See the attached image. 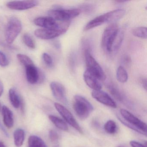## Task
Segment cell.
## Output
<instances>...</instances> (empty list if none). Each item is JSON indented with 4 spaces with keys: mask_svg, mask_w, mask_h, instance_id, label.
I'll return each instance as SVG.
<instances>
[{
    "mask_svg": "<svg viewBox=\"0 0 147 147\" xmlns=\"http://www.w3.org/2000/svg\"><path fill=\"white\" fill-rule=\"evenodd\" d=\"M120 113L123 119L118 117L125 125L137 132L147 136V125L134 115L125 109L120 110Z\"/></svg>",
    "mask_w": 147,
    "mask_h": 147,
    "instance_id": "1",
    "label": "cell"
},
{
    "mask_svg": "<svg viewBox=\"0 0 147 147\" xmlns=\"http://www.w3.org/2000/svg\"><path fill=\"white\" fill-rule=\"evenodd\" d=\"M119 30L118 26L115 23L111 24L105 29L101 38V46L106 53L111 54L113 46Z\"/></svg>",
    "mask_w": 147,
    "mask_h": 147,
    "instance_id": "2",
    "label": "cell"
},
{
    "mask_svg": "<svg viewBox=\"0 0 147 147\" xmlns=\"http://www.w3.org/2000/svg\"><path fill=\"white\" fill-rule=\"evenodd\" d=\"M73 107L77 116L82 119L87 118L94 109L93 107L88 100L79 95L75 96Z\"/></svg>",
    "mask_w": 147,
    "mask_h": 147,
    "instance_id": "3",
    "label": "cell"
},
{
    "mask_svg": "<svg viewBox=\"0 0 147 147\" xmlns=\"http://www.w3.org/2000/svg\"><path fill=\"white\" fill-rule=\"evenodd\" d=\"M69 21L64 22L61 26L57 29H39L35 31V36L42 39L49 40L59 37L67 32L69 26Z\"/></svg>",
    "mask_w": 147,
    "mask_h": 147,
    "instance_id": "4",
    "label": "cell"
},
{
    "mask_svg": "<svg viewBox=\"0 0 147 147\" xmlns=\"http://www.w3.org/2000/svg\"><path fill=\"white\" fill-rule=\"evenodd\" d=\"M22 30V24L18 18H11L6 27L5 38L6 42L9 44L12 43L17 38Z\"/></svg>",
    "mask_w": 147,
    "mask_h": 147,
    "instance_id": "5",
    "label": "cell"
},
{
    "mask_svg": "<svg viewBox=\"0 0 147 147\" xmlns=\"http://www.w3.org/2000/svg\"><path fill=\"white\" fill-rule=\"evenodd\" d=\"M80 11L78 9H63L56 8L48 12L49 17L56 21L66 22L80 15Z\"/></svg>",
    "mask_w": 147,
    "mask_h": 147,
    "instance_id": "6",
    "label": "cell"
},
{
    "mask_svg": "<svg viewBox=\"0 0 147 147\" xmlns=\"http://www.w3.org/2000/svg\"><path fill=\"white\" fill-rule=\"evenodd\" d=\"M85 60L87 69L94 75L99 80H105L106 77L104 70L88 50H86L85 51Z\"/></svg>",
    "mask_w": 147,
    "mask_h": 147,
    "instance_id": "7",
    "label": "cell"
},
{
    "mask_svg": "<svg viewBox=\"0 0 147 147\" xmlns=\"http://www.w3.org/2000/svg\"><path fill=\"white\" fill-rule=\"evenodd\" d=\"M55 107L60 115L70 125L80 133H82V129L80 126L71 113L67 108L58 103H55Z\"/></svg>",
    "mask_w": 147,
    "mask_h": 147,
    "instance_id": "8",
    "label": "cell"
},
{
    "mask_svg": "<svg viewBox=\"0 0 147 147\" xmlns=\"http://www.w3.org/2000/svg\"><path fill=\"white\" fill-rule=\"evenodd\" d=\"M26 76L28 82L31 84L42 82L44 79L43 74L34 65L26 67Z\"/></svg>",
    "mask_w": 147,
    "mask_h": 147,
    "instance_id": "9",
    "label": "cell"
},
{
    "mask_svg": "<svg viewBox=\"0 0 147 147\" xmlns=\"http://www.w3.org/2000/svg\"><path fill=\"white\" fill-rule=\"evenodd\" d=\"M92 95L94 98L100 103L110 107L112 108H116L117 104L108 94L101 90H93Z\"/></svg>",
    "mask_w": 147,
    "mask_h": 147,
    "instance_id": "10",
    "label": "cell"
},
{
    "mask_svg": "<svg viewBox=\"0 0 147 147\" xmlns=\"http://www.w3.org/2000/svg\"><path fill=\"white\" fill-rule=\"evenodd\" d=\"M38 4V2L36 1H17L8 2L7 6L11 10L22 11L33 8Z\"/></svg>",
    "mask_w": 147,
    "mask_h": 147,
    "instance_id": "11",
    "label": "cell"
},
{
    "mask_svg": "<svg viewBox=\"0 0 147 147\" xmlns=\"http://www.w3.org/2000/svg\"><path fill=\"white\" fill-rule=\"evenodd\" d=\"M51 88L55 98L64 104L67 102L64 86L59 82H53L50 84Z\"/></svg>",
    "mask_w": 147,
    "mask_h": 147,
    "instance_id": "12",
    "label": "cell"
},
{
    "mask_svg": "<svg viewBox=\"0 0 147 147\" xmlns=\"http://www.w3.org/2000/svg\"><path fill=\"white\" fill-rule=\"evenodd\" d=\"M34 22L36 25L44 29H57L61 26L55 20L50 17L36 18Z\"/></svg>",
    "mask_w": 147,
    "mask_h": 147,
    "instance_id": "13",
    "label": "cell"
},
{
    "mask_svg": "<svg viewBox=\"0 0 147 147\" xmlns=\"http://www.w3.org/2000/svg\"><path fill=\"white\" fill-rule=\"evenodd\" d=\"M83 79L86 85L93 90H101L102 86L99 80L88 69L84 72Z\"/></svg>",
    "mask_w": 147,
    "mask_h": 147,
    "instance_id": "14",
    "label": "cell"
},
{
    "mask_svg": "<svg viewBox=\"0 0 147 147\" xmlns=\"http://www.w3.org/2000/svg\"><path fill=\"white\" fill-rule=\"evenodd\" d=\"M105 14L107 23H112L118 21L124 16L125 11L122 9H117L108 12Z\"/></svg>",
    "mask_w": 147,
    "mask_h": 147,
    "instance_id": "15",
    "label": "cell"
},
{
    "mask_svg": "<svg viewBox=\"0 0 147 147\" xmlns=\"http://www.w3.org/2000/svg\"><path fill=\"white\" fill-rule=\"evenodd\" d=\"M3 121L5 125L8 128H11L13 126L14 124L13 113L9 108L4 106L2 108Z\"/></svg>",
    "mask_w": 147,
    "mask_h": 147,
    "instance_id": "16",
    "label": "cell"
},
{
    "mask_svg": "<svg viewBox=\"0 0 147 147\" xmlns=\"http://www.w3.org/2000/svg\"><path fill=\"white\" fill-rule=\"evenodd\" d=\"M105 23H106L105 15L104 14L100 15L89 21L84 27V30H89L100 26Z\"/></svg>",
    "mask_w": 147,
    "mask_h": 147,
    "instance_id": "17",
    "label": "cell"
},
{
    "mask_svg": "<svg viewBox=\"0 0 147 147\" xmlns=\"http://www.w3.org/2000/svg\"><path fill=\"white\" fill-rule=\"evenodd\" d=\"M9 98L12 105L13 107L18 108L22 104V100L16 90L11 88L9 92Z\"/></svg>",
    "mask_w": 147,
    "mask_h": 147,
    "instance_id": "18",
    "label": "cell"
},
{
    "mask_svg": "<svg viewBox=\"0 0 147 147\" xmlns=\"http://www.w3.org/2000/svg\"><path fill=\"white\" fill-rule=\"evenodd\" d=\"M14 144L17 147L23 145L25 140V131L23 129H17L13 133Z\"/></svg>",
    "mask_w": 147,
    "mask_h": 147,
    "instance_id": "19",
    "label": "cell"
},
{
    "mask_svg": "<svg viewBox=\"0 0 147 147\" xmlns=\"http://www.w3.org/2000/svg\"><path fill=\"white\" fill-rule=\"evenodd\" d=\"M28 147H47L44 141L39 137L31 136L28 139Z\"/></svg>",
    "mask_w": 147,
    "mask_h": 147,
    "instance_id": "20",
    "label": "cell"
},
{
    "mask_svg": "<svg viewBox=\"0 0 147 147\" xmlns=\"http://www.w3.org/2000/svg\"><path fill=\"white\" fill-rule=\"evenodd\" d=\"M49 118L53 123L60 129L65 131L68 130V127L66 123L58 117L54 115H50L49 116Z\"/></svg>",
    "mask_w": 147,
    "mask_h": 147,
    "instance_id": "21",
    "label": "cell"
},
{
    "mask_svg": "<svg viewBox=\"0 0 147 147\" xmlns=\"http://www.w3.org/2000/svg\"><path fill=\"white\" fill-rule=\"evenodd\" d=\"M117 78L118 81L121 83H125L128 79L127 71L123 66H119L117 70Z\"/></svg>",
    "mask_w": 147,
    "mask_h": 147,
    "instance_id": "22",
    "label": "cell"
},
{
    "mask_svg": "<svg viewBox=\"0 0 147 147\" xmlns=\"http://www.w3.org/2000/svg\"><path fill=\"white\" fill-rule=\"evenodd\" d=\"M107 87L112 95L119 101H122L123 100V95L118 88L112 83H108Z\"/></svg>",
    "mask_w": 147,
    "mask_h": 147,
    "instance_id": "23",
    "label": "cell"
},
{
    "mask_svg": "<svg viewBox=\"0 0 147 147\" xmlns=\"http://www.w3.org/2000/svg\"><path fill=\"white\" fill-rule=\"evenodd\" d=\"M133 36L139 38L146 39L147 37V30L146 27H138L135 28L132 31Z\"/></svg>",
    "mask_w": 147,
    "mask_h": 147,
    "instance_id": "24",
    "label": "cell"
},
{
    "mask_svg": "<svg viewBox=\"0 0 147 147\" xmlns=\"http://www.w3.org/2000/svg\"><path fill=\"white\" fill-rule=\"evenodd\" d=\"M104 129L107 133L110 134H114L117 131V124L113 120H108L105 124Z\"/></svg>",
    "mask_w": 147,
    "mask_h": 147,
    "instance_id": "25",
    "label": "cell"
},
{
    "mask_svg": "<svg viewBox=\"0 0 147 147\" xmlns=\"http://www.w3.org/2000/svg\"><path fill=\"white\" fill-rule=\"evenodd\" d=\"M17 58L18 59L19 61L24 65L26 68L29 66L34 65L32 60L26 55L20 54H18L17 55Z\"/></svg>",
    "mask_w": 147,
    "mask_h": 147,
    "instance_id": "26",
    "label": "cell"
},
{
    "mask_svg": "<svg viewBox=\"0 0 147 147\" xmlns=\"http://www.w3.org/2000/svg\"><path fill=\"white\" fill-rule=\"evenodd\" d=\"M23 41L26 45L32 49H34L36 47L35 42L32 38L28 34H25L23 36Z\"/></svg>",
    "mask_w": 147,
    "mask_h": 147,
    "instance_id": "27",
    "label": "cell"
},
{
    "mask_svg": "<svg viewBox=\"0 0 147 147\" xmlns=\"http://www.w3.org/2000/svg\"><path fill=\"white\" fill-rule=\"evenodd\" d=\"M9 62L5 54L0 51V66L5 67L8 66Z\"/></svg>",
    "mask_w": 147,
    "mask_h": 147,
    "instance_id": "28",
    "label": "cell"
},
{
    "mask_svg": "<svg viewBox=\"0 0 147 147\" xmlns=\"http://www.w3.org/2000/svg\"><path fill=\"white\" fill-rule=\"evenodd\" d=\"M42 57L44 61L48 67H52L53 63V60L49 55L47 53H44L43 54Z\"/></svg>",
    "mask_w": 147,
    "mask_h": 147,
    "instance_id": "29",
    "label": "cell"
},
{
    "mask_svg": "<svg viewBox=\"0 0 147 147\" xmlns=\"http://www.w3.org/2000/svg\"><path fill=\"white\" fill-rule=\"evenodd\" d=\"M50 139L52 142H57L59 139V136L56 131L51 130L49 132Z\"/></svg>",
    "mask_w": 147,
    "mask_h": 147,
    "instance_id": "30",
    "label": "cell"
},
{
    "mask_svg": "<svg viewBox=\"0 0 147 147\" xmlns=\"http://www.w3.org/2000/svg\"><path fill=\"white\" fill-rule=\"evenodd\" d=\"M130 144L131 147H146L143 144L135 141H131L130 142Z\"/></svg>",
    "mask_w": 147,
    "mask_h": 147,
    "instance_id": "31",
    "label": "cell"
},
{
    "mask_svg": "<svg viewBox=\"0 0 147 147\" xmlns=\"http://www.w3.org/2000/svg\"><path fill=\"white\" fill-rule=\"evenodd\" d=\"M141 82L144 88L146 90L147 89V80L146 78L142 77L141 78Z\"/></svg>",
    "mask_w": 147,
    "mask_h": 147,
    "instance_id": "32",
    "label": "cell"
},
{
    "mask_svg": "<svg viewBox=\"0 0 147 147\" xmlns=\"http://www.w3.org/2000/svg\"><path fill=\"white\" fill-rule=\"evenodd\" d=\"M4 91V86L3 84L0 81V97L1 96Z\"/></svg>",
    "mask_w": 147,
    "mask_h": 147,
    "instance_id": "33",
    "label": "cell"
},
{
    "mask_svg": "<svg viewBox=\"0 0 147 147\" xmlns=\"http://www.w3.org/2000/svg\"><path fill=\"white\" fill-rule=\"evenodd\" d=\"M0 147H6L4 144L0 141Z\"/></svg>",
    "mask_w": 147,
    "mask_h": 147,
    "instance_id": "34",
    "label": "cell"
},
{
    "mask_svg": "<svg viewBox=\"0 0 147 147\" xmlns=\"http://www.w3.org/2000/svg\"><path fill=\"white\" fill-rule=\"evenodd\" d=\"M116 2H118V3H125V2H127L126 1H116Z\"/></svg>",
    "mask_w": 147,
    "mask_h": 147,
    "instance_id": "35",
    "label": "cell"
},
{
    "mask_svg": "<svg viewBox=\"0 0 147 147\" xmlns=\"http://www.w3.org/2000/svg\"><path fill=\"white\" fill-rule=\"evenodd\" d=\"M1 104H0V110H1Z\"/></svg>",
    "mask_w": 147,
    "mask_h": 147,
    "instance_id": "36",
    "label": "cell"
},
{
    "mask_svg": "<svg viewBox=\"0 0 147 147\" xmlns=\"http://www.w3.org/2000/svg\"><path fill=\"white\" fill-rule=\"evenodd\" d=\"M123 147V146H118V147Z\"/></svg>",
    "mask_w": 147,
    "mask_h": 147,
    "instance_id": "37",
    "label": "cell"
},
{
    "mask_svg": "<svg viewBox=\"0 0 147 147\" xmlns=\"http://www.w3.org/2000/svg\"></svg>",
    "mask_w": 147,
    "mask_h": 147,
    "instance_id": "38",
    "label": "cell"
}]
</instances>
